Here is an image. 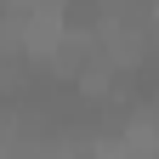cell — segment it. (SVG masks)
<instances>
[{
    "mask_svg": "<svg viewBox=\"0 0 159 159\" xmlns=\"http://www.w3.org/2000/svg\"><path fill=\"white\" fill-rule=\"evenodd\" d=\"M23 34H29V46L34 51H51L57 40H63V17H57V6H40L23 17Z\"/></svg>",
    "mask_w": 159,
    "mask_h": 159,
    "instance_id": "obj_1",
    "label": "cell"
}]
</instances>
